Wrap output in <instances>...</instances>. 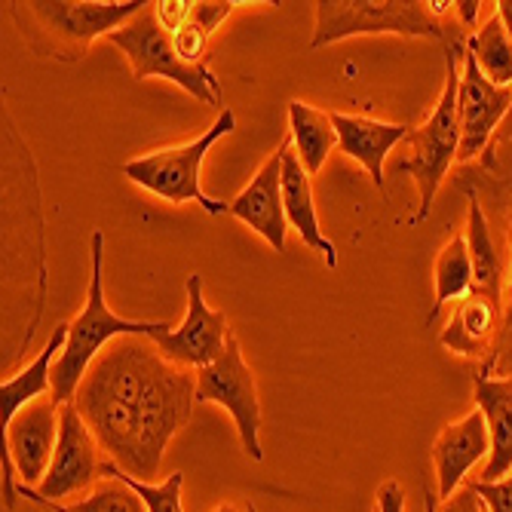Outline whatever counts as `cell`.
Wrapping results in <instances>:
<instances>
[{
	"label": "cell",
	"mask_w": 512,
	"mask_h": 512,
	"mask_svg": "<svg viewBox=\"0 0 512 512\" xmlns=\"http://www.w3.org/2000/svg\"><path fill=\"white\" fill-rule=\"evenodd\" d=\"M237 7H243V4H234V0H197V10H194V19H191V25L194 28H200L206 37H212L215 34V28L234 13Z\"/></svg>",
	"instance_id": "28"
},
{
	"label": "cell",
	"mask_w": 512,
	"mask_h": 512,
	"mask_svg": "<svg viewBox=\"0 0 512 512\" xmlns=\"http://www.w3.org/2000/svg\"><path fill=\"white\" fill-rule=\"evenodd\" d=\"M215 512H237V506H234V503H221Z\"/></svg>",
	"instance_id": "34"
},
{
	"label": "cell",
	"mask_w": 512,
	"mask_h": 512,
	"mask_svg": "<svg viewBox=\"0 0 512 512\" xmlns=\"http://www.w3.org/2000/svg\"><path fill=\"white\" fill-rule=\"evenodd\" d=\"M467 53L479 62L482 74L494 86H512V37L497 16L467 37Z\"/></svg>",
	"instance_id": "24"
},
{
	"label": "cell",
	"mask_w": 512,
	"mask_h": 512,
	"mask_svg": "<svg viewBox=\"0 0 512 512\" xmlns=\"http://www.w3.org/2000/svg\"><path fill=\"white\" fill-rule=\"evenodd\" d=\"M463 194H467V234L463 237H467L470 258H473V279H476L473 289L503 295L506 292V264H503L497 237L491 230V221H488L485 206L473 188H463Z\"/></svg>",
	"instance_id": "21"
},
{
	"label": "cell",
	"mask_w": 512,
	"mask_h": 512,
	"mask_svg": "<svg viewBox=\"0 0 512 512\" xmlns=\"http://www.w3.org/2000/svg\"><path fill=\"white\" fill-rule=\"evenodd\" d=\"M123 479L138 497L145 500L148 512H184L181 506V491H184V473H172L166 482H138L129 473H123L114 460L105 457L102 463V479Z\"/></svg>",
	"instance_id": "26"
},
{
	"label": "cell",
	"mask_w": 512,
	"mask_h": 512,
	"mask_svg": "<svg viewBox=\"0 0 512 512\" xmlns=\"http://www.w3.org/2000/svg\"><path fill=\"white\" fill-rule=\"evenodd\" d=\"M476 408L485 414L491 454L479 482H500L512 473V375H476L473 384Z\"/></svg>",
	"instance_id": "19"
},
{
	"label": "cell",
	"mask_w": 512,
	"mask_h": 512,
	"mask_svg": "<svg viewBox=\"0 0 512 512\" xmlns=\"http://www.w3.org/2000/svg\"><path fill=\"white\" fill-rule=\"evenodd\" d=\"M460 163H476L512 111V86H494L463 50L460 62Z\"/></svg>",
	"instance_id": "12"
},
{
	"label": "cell",
	"mask_w": 512,
	"mask_h": 512,
	"mask_svg": "<svg viewBox=\"0 0 512 512\" xmlns=\"http://www.w3.org/2000/svg\"><path fill=\"white\" fill-rule=\"evenodd\" d=\"M234 129H237V114H234V108H224L218 114V120L200 138H194V142L132 157L123 163V175L132 184H138L142 191H148L172 206L197 203L209 215H227V203L209 197L200 188V166H203L206 154L212 151V145H218L221 138L230 135Z\"/></svg>",
	"instance_id": "5"
},
{
	"label": "cell",
	"mask_w": 512,
	"mask_h": 512,
	"mask_svg": "<svg viewBox=\"0 0 512 512\" xmlns=\"http://www.w3.org/2000/svg\"><path fill=\"white\" fill-rule=\"evenodd\" d=\"M249 512H258V509H255V506H252V503H249Z\"/></svg>",
	"instance_id": "35"
},
{
	"label": "cell",
	"mask_w": 512,
	"mask_h": 512,
	"mask_svg": "<svg viewBox=\"0 0 512 512\" xmlns=\"http://www.w3.org/2000/svg\"><path fill=\"white\" fill-rule=\"evenodd\" d=\"M497 19L503 22L506 34L512 37V0H500V4H497Z\"/></svg>",
	"instance_id": "33"
},
{
	"label": "cell",
	"mask_w": 512,
	"mask_h": 512,
	"mask_svg": "<svg viewBox=\"0 0 512 512\" xmlns=\"http://www.w3.org/2000/svg\"><path fill=\"white\" fill-rule=\"evenodd\" d=\"M227 215L252 227L258 237L270 243L273 252H286L289 218L283 206V142H279L276 154L264 160L246 188L227 203Z\"/></svg>",
	"instance_id": "13"
},
{
	"label": "cell",
	"mask_w": 512,
	"mask_h": 512,
	"mask_svg": "<svg viewBox=\"0 0 512 512\" xmlns=\"http://www.w3.org/2000/svg\"><path fill=\"white\" fill-rule=\"evenodd\" d=\"M332 123L338 129V148L368 169L375 178V188L384 191V166L396 145H402L411 126L408 123H384L375 117H359V114H341L332 111Z\"/></svg>",
	"instance_id": "18"
},
{
	"label": "cell",
	"mask_w": 512,
	"mask_h": 512,
	"mask_svg": "<svg viewBox=\"0 0 512 512\" xmlns=\"http://www.w3.org/2000/svg\"><path fill=\"white\" fill-rule=\"evenodd\" d=\"M197 371L169 362L151 338H117L92 362L74 405L123 473L154 482L169 442L188 427Z\"/></svg>",
	"instance_id": "1"
},
{
	"label": "cell",
	"mask_w": 512,
	"mask_h": 512,
	"mask_svg": "<svg viewBox=\"0 0 512 512\" xmlns=\"http://www.w3.org/2000/svg\"><path fill=\"white\" fill-rule=\"evenodd\" d=\"M457 19L448 31L445 40V86L442 96L433 108V114L427 117V123L411 126L405 145L408 154L402 160H396V172H405L414 178L417 184V212L411 215V227H417L421 221L430 218L433 200L442 188V181L448 178V169L457 163L460 157V62H463V50H467V37L463 31H457Z\"/></svg>",
	"instance_id": "3"
},
{
	"label": "cell",
	"mask_w": 512,
	"mask_h": 512,
	"mask_svg": "<svg viewBox=\"0 0 512 512\" xmlns=\"http://www.w3.org/2000/svg\"><path fill=\"white\" fill-rule=\"evenodd\" d=\"M68 344V322L56 325V332L50 341L43 344V350L22 368L13 378H4L0 384V417H4V427L16 421V414L34 402H40L46 393L53 396V368Z\"/></svg>",
	"instance_id": "20"
},
{
	"label": "cell",
	"mask_w": 512,
	"mask_h": 512,
	"mask_svg": "<svg viewBox=\"0 0 512 512\" xmlns=\"http://www.w3.org/2000/svg\"><path fill=\"white\" fill-rule=\"evenodd\" d=\"M40 503L50 506L53 512H148L145 500L138 497L123 479H108V476L74 506H59L50 500H40Z\"/></svg>",
	"instance_id": "25"
},
{
	"label": "cell",
	"mask_w": 512,
	"mask_h": 512,
	"mask_svg": "<svg viewBox=\"0 0 512 512\" xmlns=\"http://www.w3.org/2000/svg\"><path fill=\"white\" fill-rule=\"evenodd\" d=\"M194 10H197V0H157L154 4V16L163 25V31H169V34H178L188 28L194 19Z\"/></svg>",
	"instance_id": "27"
},
{
	"label": "cell",
	"mask_w": 512,
	"mask_h": 512,
	"mask_svg": "<svg viewBox=\"0 0 512 512\" xmlns=\"http://www.w3.org/2000/svg\"><path fill=\"white\" fill-rule=\"evenodd\" d=\"M500 332H503V295L473 289L467 298L457 301L439 341L454 356L485 359L482 368H488L497 353Z\"/></svg>",
	"instance_id": "15"
},
{
	"label": "cell",
	"mask_w": 512,
	"mask_h": 512,
	"mask_svg": "<svg viewBox=\"0 0 512 512\" xmlns=\"http://www.w3.org/2000/svg\"><path fill=\"white\" fill-rule=\"evenodd\" d=\"M433 283H436V301H433V310L427 316V322H436V316L448 307V304H457L463 301L473 286V258H470V246H467V237L457 234L451 237L439 258H436V267H433Z\"/></svg>",
	"instance_id": "23"
},
{
	"label": "cell",
	"mask_w": 512,
	"mask_h": 512,
	"mask_svg": "<svg viewBox=\"0 0 512 512\" xmlns=\"http://www.w3.org/2000/svg\"><path fill=\"white\" fill-rule=\"evenodd\" d=\"M463 188H473L479 200L494 206V218L503 224L500 255L506 264V292H503V332L497 341V353L482 375H494V368L503 375H512V111L491 138L485 154L473 163V175H460Z\"/></svg>",
	"instance_id": "8"
},
{
	"label": "cell",
	"mask_w": 512,
	"mask_h": 512,
	"mask_svg": "<svg viewBox=\"0 0 512 512\" xmlns=\"http://www.w3.org/2000/svg\"><path fill=\"white\" fill-rule=\"evenodd\" d=\"M316 31L310 50L359 37V34H402L448 40L451 25L439 22L424 0H319Z\"/></svg>",
	"instance_id": "7"
},
{
	"label": "cell",
	"mask_w": 512,
	"mask_h": 512,
	"mask_svg": "<svg viewBox=\"0 0 512 512\" xmlns=\"http://www.w3.org/2000/svg\"><path fill=\"white\" fill-rule=\"evenodd\" d=\"M197 402L221 405L240 433L246 457L255 463L264 460L261 448V399H258V384L255 371L249 368L240 341L230 335L224 353L209 362L206 368L197 371Z\"/></svg>",
	"instance_id": "9"
},
{
	"label": "cell",
	"mask_w": 512,
	"mask_h": 512,
	"mask_svg": "<svg viewBox=\"0 0 512 512\" xmlns=\"http://www.w3.org/2000/svg\"><path fill=\"white\" fill-rule=\"evenodd\" d=\"M99 442L92 436V430L86 427V421L80 417L77 405L68 402L59 408V442H56V454L50 463V473L46 479L31 488V485H16L19 497H28L34 503L50 500L59 503L62 497L80 494V491H92L102 479V457H99Z\"/></svg>",
	"instance_id": "10"
},
{
	"label": "cell",
	"mask_w": 512,
	"mask_h": 512,
	"mask_svg": "<svg viewBox=\"0 0 512 512\" xmlns=\"http://www.w3.org/2000/svg\"><path fill=\"white\" fill-rule=\"evenodd\" d=\"M378 512H405V488L396 479H387L378 488Z\"/></svg>",
	"instance_id": "31"
},
{
	"label": "cell",
	"mask_w": 512,
	"mask_h": 512,
	"mask_svg": "<svg viewBox=\"0 0 512 512\" xmlns=\"http://www.w3.org/2000/svg\"><path fill=\"white\" fill-rule=\"evenodd\" d=\"M108 40L117 46V50H123V56L129 59L132 80L166 77L175 86H181L184 92H191L197 102L218 108V114L227 108L218 74L206 62L191 65L178 56L172 34L163 31V25L154 16V4H148L132 22H126L123 28L108 34Z\"/></svg>",
	"instance_id": "6"
},
{
	"label": "cell",
	"mask_w": 512,
	"mask_h": 512,
	"mask_svg": "<svg viewBox=\"0 0 512 512\" xmlns=\"http://www.w3.org/2000/svg\"><path fill=\"white\" fill-rule=\"evenodd\" d=\"M488 454H491V436H488L485 414L479 408L463 414L460 421L442 427L433 442V467L439 482L436 497L448 500L457 488L467 485L470 470Z\"/></svg>",
	"instance_id": "16"
},
{
	"label": "cell",
	"mask_w": 512,
	"mask_h": 512,
	"mask_svg": "<svg viewBox=\"0 0 512 512\" xmlns=\"http://www.w3.org/2000/svg\"><path fill=\"white\" fill-rule=\"evenodd\" d=\"M172 322H151V319H123L105 301V234L92 230L89 237V289L86 307L74 322H68V344L53 368V402L62 408L74 402L83 378L89 375L108 344L117 338H154Z\"/></svg>",
	"instance_id": "2"
},
{
	"label": "cell",
	"mask_w": 512,
	"mask_h": 512,
	"mask_svg": "<svg viewBox=\"0 0 512 512\" xmlns=\"http://www.w3.org/2000/svg\"><path fill=\"white\" fill-rule=\"evenodd\" d=\"M289 135L292 148L310 175H319L329 154L338 148V129L332 111H319L307 102H289Z\"/></svg>",
	"instance_id": "22"
},
{
	"label": "cell",
	"mask_w": 512,
	"mask_h": 512,
	"mask_svg": "<svg viewBox=\"0 0 512 512\" xmlns=\"http://www.w3.org/2000/svg\"><path fill=\"white\" fill-rule=\"evenodd\" d=\"M488 512H512V473L500 482H473Z\"/></svg>",
	"instance_id": "29"
},
{
	"label": "cell",
	"mask_w": 512,
	"mask_h": 512,
	"mask_svg": "<svg viewBox=\"0 0 512 512\" xmlns=\"http://www.w3.org/2000/svg\"><path fill=\"white\" fill-rule=\"evenodd\" d=\"M151 0H31V4H7L19 22L34 53L53 56L59 62H77L86 56L89 43L108 37L126 22H132Z\"/></svg>",
	"instance_id": "4"
},
{
	"label": "cell",
	"mask_w": 512,
	"mask_h": 512,
	"mask_svg": "<svg viewBox=\"0 0 512 512\" xmlns=\"http://www.w3.org/2000/svg\"><path fill=\"white\" fill-rule=\"evenodd\" d=\"M482 7H485V4H479V0H457V4H454V19H457V25H460V28H473Z\"/></svg>",
	"instance_id": "32"
},
{
	"label": "cell",
	"mask_w": 512,
	"mask_h": 512,
	"mask_svg": "<svg viewBox=\"0 0 512 512\" xmlns=\"http://www.w3.org/2000/svg\"><path fill=\"white\" fill-rule=\"evenodd\" d=\"M436 512H485V503H482L476 485L467 482L463 488H457L448 500H442V506H436Z\"/></svg>",
	"instance_id": "30"
},
{
	"label": "cell",
	"mask_w": 512,
	"mask_h": 512,
	"mask_svg": "<svg viewBox=\"0 0 512 512\" xmlns=\"http://www.w3.org/2000/svg\"><path fill=\"white\" fill-rule=\"evenodd\" d=\"M313 175L304 169L301 157L292 148V135H283V206H286V218L289 227L298 230V237L304 246H310L313 252L322 255L325 267L335 270L338 267V246L325 237V230L319 224L316 215V203H313Z\"/></svg>",
	"instance_id": "17"
},
{
	"label": "cell",
	"mask_w": 512,
	"mask_h": 512,
	"mask_svg": "<svg viewBox=\"0 0 512 512\" xmlns=\"http://www.w3.org/2000/svg\"><path fill=\"white\" fill-rule=\"evenodd\" d=\"M485 512H488V509H485Z\"/></svg>",
	"instance_id": "36"
},
{
	"label": "cell",
	"mask_w": 512,
	"mask_h": 512,
	"mask_svg": "<svg viewBox=\"0 0 512 512\" xmlns=\"http://www.w3.org/2000/svg\"><path fill=\"white\" fill-rule=\"evenodd\" d=\"M7 457L13 460L22 485L37 488L56 454L59 442V405L53 399H40L16 414V421L4 427Z\"/></svg>",
	"instance_id": "14"
},
{
	"label": "cell",
	"mask_w": 512,
	"mask_h": 512,
	"mask_svg": "<svg viewBox=\"0 0 512 512\" xmlns=\"http://www.w3.org/2000/svg\"><path fill=\"white\" fill-rule=\"evenodd\" d=\"M184 292H188V313H184L181 325L178 329H163L160 335H154L151 341L157 344V350L181 365L188 371H200L206 368L209 362H215L227 341H230V319L227 313L221 310H212L203 298V276L200 273H191L188 276V286H184Z\"/></svg>",
	"instance_id": "11"
}]
</instances>
